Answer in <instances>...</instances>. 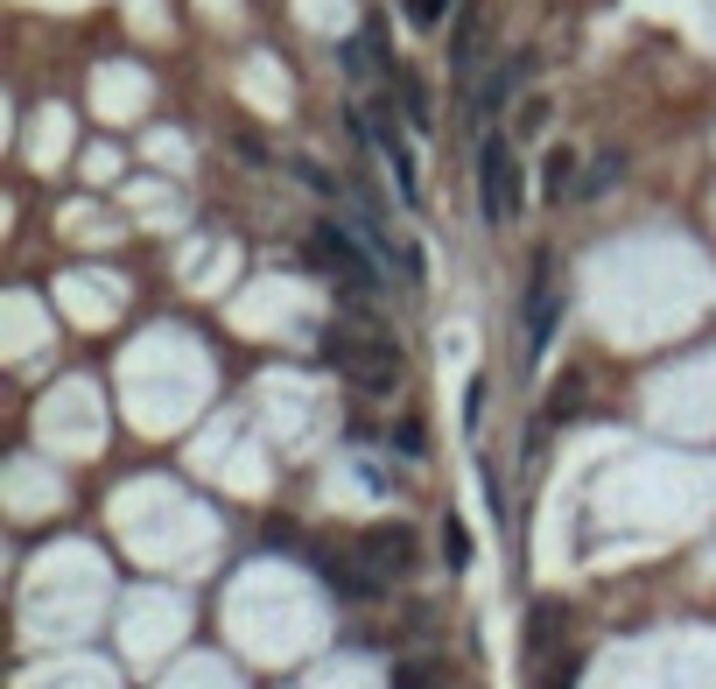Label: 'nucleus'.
<instances>
[{
	"label": "nucleus",
	"mask_w": 716,
	"mask_h": 689,
	"mask_svg": "<svg viewBox=\"0 0 716 689\" xmlns=\"http://www.w3.org/2000/svg\"><path fill=\"white\" fill-rule=\"evenodd\" d=\"M527 78H534V50H527V56H506V64H499L492 78L471 92V127H478V134H492V120L520 99V85H527Z\"/></svg>",
	"instance_id": "5"
},
{
	"label": "nucleus",
	"mask_w": 716,
	"mask_h": 689,
	"mask_svg": "<svg viewBox=\"0 0 716 689\" xmlns=\"http://www.w3.org/2000/svg\"><path fill=\"white\" fill-rule=\"evenodd\" d=\"M478 56H485V0H463L457 29H450V71L457 78H478Z\"/></svg>",
	"instance_id": "7"
},
{
	"label": "nucleus",
	"mask_w": 716,
	"mask_h": 689,
	"mask_svg": "<svg viewBox=\"0 0 716 689\" xmlns=\"http://www.w3.org/2000/svg\"><path fill=\"white\" fill-rule=\"evenodd\" d=\"M555 324H563V289H555V261L541 254L534 261V289H527V359L548 352Z\"/></svg>",
	"instance_id": "6"
},
{
	"label": "nucleus",
	"mask_w": 716,
	"mask_h": 689,
	"mask_svg": "<svg viewBox=\"0 0 716 689\" xmlns=\"http://www.w3.org/2000/svg\"><path fill=\"white\" fill-rule=\"evenodd\" d=\"M323 359H331L338 373H352L365 394H386L400 380V352L373 331V324H359V317H338L331 331H323Z\"/></svg>",
	"instance_id": "1"
},
{
	"label": "nucleus",
	"mask_w": 716,
	"mask_h": 689,
	"mask_svg": "<svg viewBox=\"0 0 716 689\" xmlns=\"http://www.w3.org/2000/svg\"><path fill=\"white\" fill-rule=\"evenodd\" d=\"M400 8H408V22H415V29H436L442 14H450V0H400Z\"/></svg>",
	"instance_id": "14"
},
{
	"label": "nucleus",
	"mask_w": 716,
	"mask_h": 689,
	"mask_svg": "<svg viewBox=\"0 0 716 689\" xmlns=\"http://www.w3.org/2000/svg\"><path fill=\"white\" fill-rule=\"evenodd\" d=\"M618 177H626V156H597V162L584 169V177H576V198H605V190H611Z\"/></svg>",
	"instance_id": "10"
},
{
	"label": "nucleus",
	"mask_w": 716,
	"mask_h": 689,
	"mask_svg": "<svg viewBox=\"0 0 716 689\" xmlns=\"http://www.w3.org/2000/svg\"><path fill=\"white\" fill-rule=\"evenodd\" d=\"M309 254H317L331 275L352 289L359 303L365 296H386V261H380V246L359 233V225H344V219H323L317 233H309Z\"/></svg>",
	"instance_id": "2"
},
{
	"label": "nucleus",
	"mask_w": 716,
	"mask_h": 689,
	"mask_svg": "<svg viewBox=\"0 0 716 689\" xmlns=\"http://www.w3.org/2000/svg\"><path fill=\"white\" fill-rule=\"evenodd\" d=\"M442 556H450V570H463V563H471V534H463V521H457V513L442 521Z\"/></svg>",
	"instance_id": "13"
},
{
	"label": "nucleus",
	"mask_w": 716,
	"mask_h": 689,
	"mask_svg": "<svg viewBox=\"0 0 716 689\" xmlns=\"http://www.w3.org/2000/svg\"><path fill=\"white\" fill-rule=\"evenodd\" d=\"M429 682H436V676H429L421 661H415V668H400V676H394V689H429Z\"/></svg>",
	"instance_id": "16"
},
{
	"label": "nucleus",
	"mask_w": 716,
	"mask_h": 689,
	"mask_svg": "<svg viewBox=\"0 0 716 689\" xmlns=\"http://www.w3.org/2000/svg\"><path fill=\"white\" fill-rule=\"evenodd\" d=\"M365 563H373V577H408L415 534L408 528H373V534H365Z\"/></svg>",
	"instance_id": "8"
},
{
	"label": "nucleus",
	"mask_w": 716,
	"mask_h": 689,
	"mask_svg": "<svg viewBox=\"0 0 716 689\" xmlns=\"http://www.w3.org/2000/svg\"><path fill=\"white\" fill-rule=\"evenodd\" d=\"M394 85H400V99H408V127H415V134H429V127H436V120H429V92H421L408 71H394Z\"/></svg>",
	"instance_id": "11"
},
{
	"label": "nucleus",
	"mask_w": 716,
	"mask_h": 689,
	"mask_svg": "<svg viewBox=\"0 0 716 689\" xmlns=\"http://www.w3.org/2000/svg\"><path fill=\"white\" fill-rule=\"evenodd\" d=\"M541 177H548V198H555V204H563V198H576V148H548Z\"/></svg>",
	"instance_id": "9"
},
{
	"label": "nucleus",
	"mask_w": 716,
	"mask_h": 689,
	"mask_svg": "<svg viewBox=\"0 0 716 689\" xmlns=\"http://www.w3.org/2000/svg\"><path fill=\"white\" fill-rule=\"evenodd\" d=\"M548 120H555V106L534 92V99H520V120H513V134H520V141H534V134H548Z\"/></svg>",
	"instance_id": "12"
},
{
	"label": "nucleus",
	"mask_w": 716,
	"mask_h": 689,
	"mask_svg": "<svg viewBox=\"0 0 716 689\" xmlns=\"http://www.w3.org/2000/svg\"><path fill=\"white\" fill-rule=\"evenodd\" d=\"M520 204H527V183H520V156L506 134H485L478 141V212H485V225L499 233V225L520 219Z\"/></svg>",
	"instance_id": "3"
},
{
	"label": "nucleus",
	"mask_w": 716,
	"mask_h": 689,
	"mask_svg": "<svg viewBox=\"0 0 716 689\" xmlns=\"http://www.w3.org/2000/svg\"><path fill=\"white\" fill-rule=\"evenodd\" d=\"M302 183H309V190H323V198H338V177H323L317 162H302Z\"/></svg>",
	"instance_id": "15"
},
{
	"label": "nucleus",
	"mask_w": 716,
	"mask_h": 689,
	"mask_svg": "<svg viewBox=\"0 0 716 689\" xmlns=\"http://www.w3.org/2000/svg\"><path fill=\"white\" fill-rule=\"evenodd\" d=\"M352 127H359L365 141H373L380 156H386V169H394V190H400V198L421 204V169H415V148L400 141V127H394V120H380V113H352Z\"/></svg>",
	"instance_id": "4"
}]
</instances>
